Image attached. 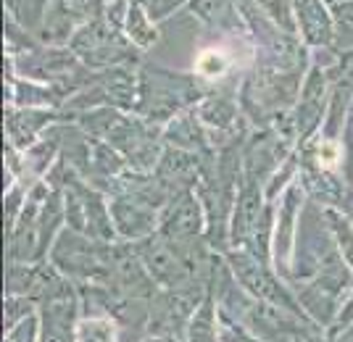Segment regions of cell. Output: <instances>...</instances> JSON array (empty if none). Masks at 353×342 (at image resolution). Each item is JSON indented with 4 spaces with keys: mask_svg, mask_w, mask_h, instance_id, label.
Masks as SVG:
<instances>
[{
    "mask_svg": "<svg viewBox=\"0 0 353 342\" xmlns=\"http://www.w3.org/2000/svg\"><path fill=\"white\" fill-rule=\"evenodd\" d=\"M77 340L79 342H117V327H114V321H105V319H90V321H82V324H79Z\"/></svg>",
    "mask_w": 353,
    "mask_h": 342,
    "instance_id": "6da1fadb",
    "label": "cell"
},
{
    "mask_svg": "<svg viewBox=\"0 0 353 342\" xmlns=\"http://www.w3.org/2000/svg\"><path fill=\"white\" fill-rule=\"evenodd\" d=\"M198 74L208 76V79H214V76H221L227 72V56L221 53V50H206V53H201V58H198Z\"/></svg>",
    "mask_w": 353,
    "mask_h": 342,
    "instance_id": "7a4b0ae2",
    "label": "cell"
},
{
    "mask_svg": "<svg viewBox=\"0 0 353 342\" xmlns=\"http://www.w3.org/2000/svg\"><path fill=\"white\" fill-rule=\"evenodd\" d=\"M340 158V148L335 142H322L319 145V164L327 166V169H332V166L338 164Z\"/></svg>",
    "mask_w": 353,
    "mask_h": 342,
    "instance_id": "3957f363",
    "label": "cell"
}]
</instances>
